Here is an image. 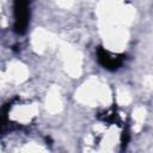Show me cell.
<instances>
[{"label": "cell", "instance_id": "7a4b0ae2", "mask_svg": "<svg viewBox=\"0 0 153 153\" xmlns=\"http://www.w3.org/2000/svg\"><path fill=\"white\" fill-rule=\"evenodd\" d=\"M96 54H97L98 63L108 71L118 69L123 65V61H124V55L123 54H112L103 47H98Z\"/></svg>", "mask_w": 153, "mask_h": 153}, {"label": "cell", "instance_id": "6da1fadb", "mask_svg": "<svg viewBox=\"0 0 153 153\" xmlns=\"http://www.w3.org/2000/svg\"><path fill=\"white\" fill-rule=\"evenodd\" d=\"M13 30L18 35H24L30 23V0H13Z\"/></svg>", "mask_w": 153, "mask_h": 153}]
</instances>
